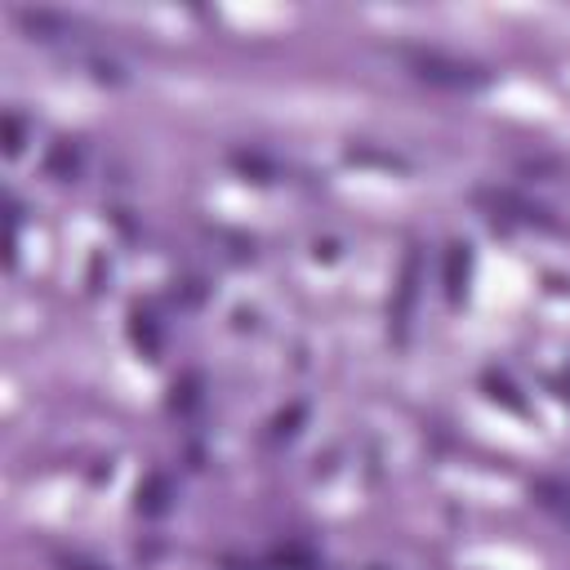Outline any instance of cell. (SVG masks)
Instances as JSON below:
<instances>
[{"label": "cell", "instance_id": "cell-1", "mask_svg": "<svg viewBox=\"0 0 570 570\" xmlns=\"http://www.w3.org/2000/svg\"><path fill=\"white\" fill-rule=\"evenodd\" d=\"M396 58L405 62V71L423 85H436V89H481L490 76L468 62V58H454L445 49H423V45H405L396 49Z\"/></svg>", "mask_w": 570, "mask_h": 570}, {"label": "cell", "instance_id": "cell-6", "mask_svg": "<svg viewBox=\"0 0 570 570\" xmlns=\"http://www.w3.org/2000/svg\"><path fill=\"white\" fill-rule=\"evenodd\" d=\"M463 281H468V245H450V258H445V294L454 303L463 294Z\"/></svg>", "mask_w": 570, "mask_h": 570}, {"label": "cell", "instance_id": "cell-8", "mask_svg": "<svg viewBox=\"0 0 570 570\" xmlns=\"http://www.w3.org/2000/svg\"><path fill=\"white\" fill-rule=\"evenodd\" d=\"M22 142H27V125H22V116H18V111H9V116H4V151H9V156H18V151H22Z\"/></svg>", "mask_w": 570, "mask_h": 570}, {"label": "cell", "instance_id": "cell-2", "mask_svg": "<svg viewBox=\"0 0 570 570\" xmlns=\"http://www.w3.org/2000/svg\"><path fill=\"white\" fill-rule=\"evenodd\" d=\"M13 18H18V27H22L31 40H67V36L76 31L71 18L49 13V9H13Z\"/></svg>", "mask_w": 570, "mask_h": 570}, {"label": "cell", "instance_id": "cell-9", "mask_svg": "<svg viewBox=\"0 0 570 570\" xmlns=\"http://www.w3.org/2000/svg\"><path fill=\"white\" fill-rule=\"evenodd\" d=\"M53 566L58 570H107V566H98V561H89L80 552H53Z\"/></svg>", "mask_w": 570, "mask_h": 570}, {"label": "cell", "instance_id": "cell-3", "mask_svg": "<svg viewBox=\"0 0 570 570\" xmlns=\"http://www.w3.org/2000/svg\"><path fill=\"white\" fill-rule=\"evenodd\" d=\"M530 494H534V503H539V508H548L561 525H570V485H566V481L539 476V481H530Z\"/></svg>", "mask_w": 570, "mask_h": 570}, {"label": "cell", "instance_id": "cell-7", "mask_svg": "<svg viewBox=\"0 0 570 570\" xmlns=\"http://www.w3.org/2000/svg\"><path fill=\"white\" fill-rule=\"evenodd\" d=\"M49 174H53V178H71V174H76V147H71V142H58V147H53Z\"/></svg>", "mask_w": 570, "mask_h": 570}, {"label": "cell", "instance_id": "cell-4", "mask_svg": "<svg viewBox=\"0 0 570 570\" xmlns=\"http://www.w3.org/2000/svg\"><path fill=\"white\" fill-rule=\"evenodd\" d=\"M414 285H419V254L405 258V276H401V298L392 307V321H396V343L405 338V325H410V303H414Z\"/></svg>", "mask_w": 570, "mask_h": 570}, {"label": "cell", "instance_id": "cell-5", "mask_svg": "<svg viewBox=\"0 0 570 570\" xmlns=\"http://www.w3.org/2000/svg\"><path fill=\"white\" fill-rule=\"evenodd\" d=\"M165 503H169V481H165L160 472H151V476L138 485V508H142L147 517H156V512H165Z\"/></svg>", "mask_w": 570, "mask_h": 570}]
</instances>
